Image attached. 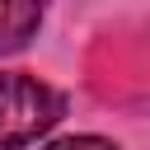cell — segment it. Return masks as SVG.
Returning <instances> with one entry per match:
<instances>
[{
    "label": "cell",
    "mask_w": 150,
    "mask_h": 150,
    "mask_svg": "<svg viewBox=\"0 0 150 150\" xmlns=\"http://www.w3.org/2000/svg\"><path fill=\"white\" fill-rule=\"evenodd\" d=\"M66 112V98L23 70H0V150H23L47 136Z\"/></svg>",
    "instance_id": "cell-1"
},
{
    "label": "cell",
    "mask_w": 150,
    "mask_h": 150,
    "mask_svg": "<svg viewBox=\"0 0 150 150\" xmlns=\"http://www.w3.org/2000/svg\"><path fill=\"white\" fill-rule=\"evenodd\" d=\"M42 150H117V145L103 141V136H66V141H52Z\"/></svg>",
    "instance_id": "cell-3"
},
{
    "label": "cell",
    "mask_w": 150,
    "mask_h": 150,
    "mask_svg": "<svg viewBox=\"0 0 150 150\" xmlns=\"http://www.w3.org/2000/svg\"><path fill=\"white\" fill-rule=\"evenodd\" d=\"M42 28V0H0V56L28 47Z\"/></svg>",
    "instance_id": "cell-2"
}]
</instances>
